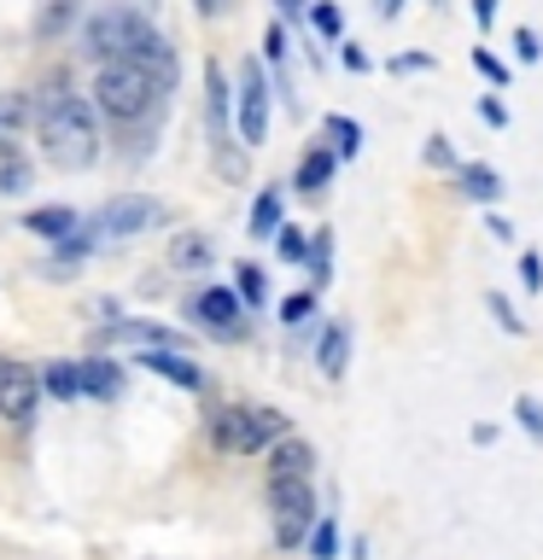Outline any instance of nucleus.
<instances>
[{
	"label": "nucleus",
	"mask_w": 543,
	"mask_h": 560,
	"mask_svg": "<svg viewBox=\"0 0 543 560\" xmlns=\"http://www.w3.org/2000/svg\"><path fill=\"white\" fill-rule=\"evenodd\" d=\"M82 42H88V59H100V65H147V70H158V77H175V52H170V42L158 35L147 18H140L135 7H105V12H94L88 18V30H82Z\"/></svg>",
	"instance_id": "1"
},
{
	"label": "nucleus",
	"mask_w": 543,
	"mask_h": 560,
	"mask_svg": "<svg viewBox=\"0 0 543 560\" xmlns=\"http://www.w3.org/2000/svg\"><path fill=\"white\" fill-rule=\"evenodd\" d=\"M42 152L53 170H88L100 158V129H94V105L82 94H59L42 112Z\"/></svg>",
	"instance_id": "2"
},
{
	"label": "nucleus",
	"mask_w": 543,
	"mask_h": 560,
	"mask_svg": "<svg viewBox=\"0 0 543 560\" xmlns=\"http://www.w3.org/2000/svg\"><path fill=\"white\" fill-rule=\"evenodd\" d=\"M170 94V82L158 77V70L147 65H100V77H94V105L105 117H117V122H140V117H152L158 105H164Z\"/></svg>",
	"instance_id": "3"
},
{
	"label": "nucleus",
	"mask_w": 543,
	"mask_h": 560,
	"mask_svg": "<svg viewBox=\"0 0 543 560\" xmlns=\"http://www.w3.org/2000/svg\"><path fill=\"white\" fill-rule=\"evenodd\" d=\"M210 438H217V450L228 455H257V450H275L280 438H287V415L280 409H263V402H252V409H222L217 420H210Z\"/></svg>",
	"instance_id": "4"
},
{
	"label": "nucleus",
	"mask_w": 543,
	"mask_h": 560,
	"mask_svg": "<svg viewBox=\"0 0 543 560\" xmlns=\"http://www.w3.org/2000/svg\"><path fill=\"white\" fill-rule=\"evenodd\" d=\"M269 514H275V542L280 549H304L322 508H315L310 479H269Z\"/></svg>",
	"instance_id": "5"
},
{
	"label": "nucleus",
	"mask_w": 543,
	"mask_h": 560,
	"mask_svg": "<svg viewBox=\"0 0 543 560\" xmlns=\"http://www.w3.org/2000/svg\"><path fill=\"white\" fill-rule=\"evenodd\" d=\"M234 100H240V105H234L240 140H245V147H263V140H269V77H263L257 59L240 65V94H234Z\"/></svg>",
	"instance_id": "6"
},
{
	"label": "nucleus",
	"mask_w": 543,
	"mask_h": 560,
	"mask_svg": "<svg viewBox=\"0 0 543 560\" xmlns=\"http://www.w3.org/2000/svg\"><path fill=\"white\" fill-rule=\"evenodd\" d=\"M205 112H210V147H217V170L240 175V152H228V77L222 65H205Z\"/></svg>",
	"instance_id": "7"
},
{
	"label": "nucleus",
	"mask_w": 543,
	"mask_h": 560,
	"mask_svg": "<svg viewBox=\"0 0 543 560\" xmlns=\"http://www.w3.org/2000/svg\"><path fill=\"white\" fill-rule=\"evenodd\" d=\"M35 397H42V380H35L24 362H0V420L30 427V420H35Z\"/></svg>",
	"instance_id": "8"
},
{
	"label": "nucleus",
	"mask_w": 543,
	"mask_h": 560,
	"mask_svg": "<svg viewBox=\"0 0 543 560\" xmlns=\"http://www.w3.org/2000/svg\"><path fill=\"white\" fill-rule=\"evenodd\" d=\"M158 222V205L152 199H140V192H129V199H112L94 217V228L100 234H112V240H129V234H140V228H152Z\"/></svg>",
	"instance_id": "9"
},
{
	"label": "nucleus",
	"mask_w": 543,
	"mask_h": 560,
	"mask_svg": "<svg viewBox=\"0 0 543 560\" xmlns=\"http://www.w3.org/2000/svg\"><path fill=\"white\" fill-rule=\"evenodd\" d=\"M199 322H210V332L217 339H240V298L228 292V287H210V292H199Z\"/></svg>",
	"instance_id": "10"
},
{
	"label": "nucleus",
	"mask_w": 543,
	"mask_h": 560,
	"mask_svg": "<svg viewBox=\"0 0 543 560\" xmlns=\"http://www.w3.org/2000/svg\"><path fill=\"white\" fill-rule=\"evenodd\" d=\"M140 368L158 380H170V385H182V392H199L205 374H199V362L193 357H175V350H140Z\"/></svg>",
	"instance_id": "11"
},
{
	"label": "nucleus",
	"mask_w": 543,
	"mask_h": 560,
	"mask_svg": "<svg viewBox=\"0 0 543 560\" xmlns=\"http://www.w3.org/2000/svg\"><path fill=\"white\" fill-rule=\"evenodd\" d=\"M310 467H315V450L292 432L269 450V479H310Z\"/></svg>",
	"instance_id": "12"
},
{
	"label": "nucleus",
	"mask_w": 543,
	"mask_h": 560,
	"mask_svg": "<svg viewBox=\"0 0 543 560\" xmlns=\"http://www.w3.org/2000/svg\"><path fill=\"white\" fill-rule=\"evenodd\" d=\"M345 362H350V327L345 322H327L322 327V345H315V368H322L327 380H339Z\"/></svg>",
	"instance_id": "13"
},
{
	"label": "nucleus",
	"mask_w": 543,
	"mask_h": 560,
	"mask_svg": "<svg viewBox=\"0 0 543 560\" xmlns=\"http://www.w3.org/2000/svg\"><path fill=\"white\" fill-rule=\"evenodd\" d=\"M455 187H462L473 205H497L502 199V175L490 164H462V170H455Z\"/></svg>",
	"instance_id": "14"
},
{
	"label": "nucleus",
	"mask_w": 543,
	"mask_h": 560,
	"mask_svg": "<svg viewBox=\"0 0 543 560\" xmlns=\"http://www.w3.org/2000/svg\"><path fill=\"white\" fill-rule=\"evenodd\" d=\"M333 170H339V158H333L327 147H310L304 158H298V192H310V199H315V192L333 182Z\"/></svg>",
	"instance_id": "15"
},
{
	"label": "nucleus",
	"mask_w": 543,
	"mask_h": 560,
	"mask_svg": "<svg viewBox=\"0 0 543 560\" xmlns=\"http://www.w3.org/2000/svg\"><path fill=\"white\" fill-rule=\"evenodd\" d=\"M77 380H82V392H88V397H117V392H123V368H117V362H105V357L82 362V368H77Z\"/></svg>",
	"instance_id": "16"
},
{
	"label": "nucleus",
	"mask_w": 543,
	"mask_h": 560,
	"mask_svg": "<svg viewBox=\"0 0 543 560\" xmlns=\"http://www.w3.org/2000/svg\"><path fill=\"white\" fill-rule=\"evenodd\" d=\"M322 129H327V140H333V158H357V152H362V122H357V117H339V112H333Z\"/></svg>",
	"instance_id": "17"
},
{
	"label": "nucleus",
	"mask_w": 543,
	"mask_h": 560,
	"mask_svg": "<svg viewBox=\"0 0 543 560\" xmlns=\"http://www.w3.org/2000/svg\"><path fill=\"white\" fill-rule=\"evenodd\" d=\"M24 228H30V234H42V240H65L70 228H77V217H70L65 205H47V210H30Z\"/></svg>",
	"instance_id": "18"
},
{
	"label": "nucleus",
	"mask_w": 543,
	"mask_h": 560,
	"mask_svg": "<svg viewBox=\"0 0 543 560\" xmlns=\"http://www.w3.org/2000/svg\"><path fill=\"white\" fill-rule=\"evenodd\" d=\"M333 280V234L327 228H315L310 234V292H322Z\"/></svg>",
	"instance_id": "19"
},
{
	"label": "nucleus",
	"mask_w": 543,
	"mask_h": 560,
	"mask_svg": "<svg viewBox=\"0 0 543 560\" xmlns=\"http://www.w3.org/2000/svg\"><path fill=\"white\" fill-rule=\"evenodd\" d=\"M280 228H287V222H280V192H275V187H263V192H257V205H252V234H257V240H275Z\"/></svg>",
	"instance_id": "20"
},
{
	"label": "nucleus",
	"mask_w": 543,
	"mask_h": 560,
	"mask_svg": "<svg viewBox=\"0 0 543 560\" xmlns=\"http://www.w3.org/2000/svg\"><path fill=\"white\" fill-rule=\"evenodd\" d=\"M170 262H175V269H205V262H210V240L205 234H175Z\"/></svg>",
	"instance_id": "21"
},
{
	"label": "nucleus",
	"mask_w": 543,
	"mask_h": 560,
	"mask_svg": "<svg viewBox=\"0 0 543 560\" xmlns=\"http://www.w3.org/2000/svg\"><path fill=\"white\" fill-rule=\"evenodd\" d=\"M18 122H24V100L7 94V100H0V158H7V164L18 152Z\"/></svg>",
	"instance_id": "22"
},
{
	"label": "nucleus",
	"mask_w": 543,
	"mask_h": 560,
	"mask_svg": "<svg viewBox=\"0 0 543 560\" xmlns=\"http://www.w3.org/2000/svg\"><path fill=\"white\" fill-rule=\"evenodd\" d=\"M333 555H339V520L322 514L315 532H310V560H333Z\"/></svg>",
	"instance_id": "23"
},
{
	"label": "nucleus",
	"mask_w": 543,
	"mask_h": 560,
	"mask_svg": "<svg viewBox=\"0 0 543 560\" xmlns=\"http://www.w3.org/2000/svg\"><path fill=\"white\" fill-rule=\"evenodd\" d=\"M234 280H240V304H263V298H269V280H263L257 262H240Z\"/></svg>",
	"instance_id": "24"
},
{
	"label": "nucleus",
	"mask_w": 543,
	"mask_h": 560,
	"mask_svg": "<svg viewBox=\"0 0 543 560\" xmlns=\"http://www.w3.org/2000/svg\"><path fill=\"white\" fill-rule=\"evenodd\" d=\"M310 24H315V35H327V42H339L345 18H339V7H333V0H315V7H310Z\"/></svg>",
	"instance_id": "25"
},
{
	"label": "nucleus",
	"mask_w": 543,
	"mask_h": 560,
	"mask_svg": "<svg viewBox=\"0 0 543 560\" xmlns=\"http://www.w3.org/2000/svg\"><path fill=\"white\" fill-rule=\"evenodd\" d=\"M47 392H53V397H77V392H82L77 368H70V362H47Z\"/></svg>",
	"instance_id": "26"
},
{
	"label": "nucleus",
	"mask_w": 543,
	"mask_h": 560,
	"mask_svg": "<svg viewBox=\"0 0 543 560\" xmlns=\"http://www.w3.org/2000/svg\"><path fill=\"white\" fill-rule=\"evenodd\" d=\"M473 70H480V77H490L497 88H508V77H515V70H508V65H502L490 47H473Z\"/></svg>",
	"instance_id": "27"
},
{
	"label": "nucleus",
	"mask_w": 543,
	"mask_h": 560,
	"mask_svg": "<svg viewBox=\"0 0 543 560\" xmlns=\"http://www.w3.org/2000/svg\"><path fill=\"white\" fill-rule=\"evenodd\" d=\"M275 245H280V257H287V262H304L310 257V234H304V228H280Z\"/></svg>",
	"instance_id": "28"
},
{
	"label": "nucleus",
	"mask_w": 543,
	"mask_h": 560,
	"mask_svg": "<svg viewBox=\"0 0 543 560\" xmlns=\"http://www.w3.org/2000/svg\"><path fill=\"white\" fill-rule=\"evenodd\" d=\"M515 420L543 444V402H538V397H515Z\"/></svg>",
	"instance_id": "29"
},
{
	"label": "nucleus",
	"mask_w": 543,
	"mask_h": 560,
	"mask_svg": "<svg viewBox=\"0 0 543 560\" xmlns=\"http://www.w3.org/2000/svg\"><path fill=\"white\" fill-rule=\"evenodd\" d=\"M310 315H315V292H292L287 304H280V322H287V327L310 322Z\"/></svg>",
	"instance_id": "30"
},
{
	"label": "nucleus",
	"mask_w": 543,
	"mask_h": 560,
	"mask_svg": "<svg viewBox=\"0 0 543 560\" xmlns=\"http://www.w3.org/2000/svg\"><path fill=\"white\" fill-rule=\"evenodd\" d=\"M420 158H427L432 170H462V164H455V152H450V140H444V135H427V147H420Z\"/></svg>",
	"instance_id": "31"
},
{
	"label": "nucleus",
	"mask_w": 543,
	"mask_h": 560,
	"mask_svg": "<svg viewBox=\"0 0 543 560\" xmlns=\"http://www.w3.org/2000/svg\"><path fill=\"white\" fill-rule=\"evenodd\" d=\"M490 315H497V322H502V332H515V339H520V332H525V322H520V310L508 304L502 292H490Z\"/></svg>",
	"instance_id": "32"
},
{
	"label": "nucleus",
	"mask_w": 543,
	"mask_h": 560,
	"mask_svg": "<svg viewBox=\"0 0 543 560\" xmlns=\"http://www.w3.org/2000/svg\"><path fill=\"white\" fill-rule=\"evenodd\" d=\"M520 287L525 292H543V257L538 252H520Z\"/></svg>",
	"instance_id": "33"
},
{
	"label": "nucleus",
	"mask_w": 543,
	"mask_h": 560,
	"mask_svg": "<svg viewBox=\"0 0 543 560\" xmlns=\"http://www.w3.org/2000/svg\"><path fill=\"white\" fill-rule=\"evenodd\" d=\"M409 70H432V52H397L392 77H409Z\"/></svg>",
	"instance_id": "34"
},
{
	"label": "nucleus",
	"mask_w": 543,
	"mask_h": 560,
	"mask_svg": "<svg viewBox=\"0 0 543 560\" xmlns=\"http://www.w3.org/2000/svg\"><path fill=\"white\" fill-rule=\"evenodd\" d=\"M480 117L490 122V129H508V105H502L497 94H485V100H480Z\"/></svg>",
	"instance_id": "35"
},
{
	"label": "nucleus",
	"mask_w": 543,
	"mask_h": 560,
	"mask_svg": "<svg viewBox=\"0 0 543 560\" xmlns=\"http://www.w3.org/2000/svg\"><path fill=\"white\" fill-rule=\"evenodd\" d=\"M263 52H269L275 65H287V30H280V24H269V35H263Z\"/></svg>",
	"instance_id": "36"
},
{
	"label": "nucleus",
	"mask_w": 543,
	"mask_h": 560,
	"mask_svg": "<svg viewBox=\"0 0 543 560\" xmlns=\"http://www.w3.org/2000/svg\"><path fill=\"white\" fill-rule=\"evenodd\" d=\"M515 52H520L525 65H532V59H543V42H538L532 30H515Z\"/></svg>",
	"instance_id": "37"
},
{
	"label": "nucleus",
	"mask_w": 543,
	"mask_h": 560,
	"mask_svg": "<svg viewBox=\"0 0 543 560\" xmlns=\"http://www.w3.org/2000/svg\"><path fill=\"white\" fill-rule=\"evenodd\" d=\"M339 59H345V70H357V77H362V70H374V59H368V52H362L357 42H345V52H339Z\"/></svg>",
	"instance_id": "38"
},
{
	"label": "nucleus",
	"mask_w": 543,
	"mask_h": 560,
	"mask_svg": "<svg viewBox=\"0 0 543 560\" xmlns=\"http://www.w3.org/2000/svg\"><path fill=\"white\" fill-rule=\"evenodd\" d=\"M24 182H30L24 164H7V170H0V192H24Z\"/></svg>",
	"instance_id": "39"
},
{
	"label": "nucleus",
	"mask_w": 543,
	"mask_h": 560,
	"mask_svg": "<svg viewBox=\"0 0 543 560\" xmlns=\"http://www.w3.org/2000/svg\"><path fill=\"white\" fill-rule=\"evenodd\" d=\"M497 12H502V0H473V18H480V24H497Z\"/></svg>",
	"instance_id": "40"
},
{
	"label": "nucleus",
	"mask_w": 543,
	"mask_h": 560,
	"mask_svg": "<svg viewBox=\"0 0 543 560\" xmlns=\"http://www.w3.org/2000/svg\"><path fill=\"white\" fill-rule=\"evenodd\" d=\"M485 234L490 240H515V228H508V217H485Z\"/></svg>",
	"instance_id": "41"
},
{
	"label": "nucleus",
	"mask_w": 543,
	"mask_h": 560,
	"mask_svg": "<svg viewBox=\"0 0 543 560\" xmlns=\"http://www.w3.org/2000/svg\"><path fill=\"white\" fill-rule=\"evenodd\" d=\"M397 12H403V0H374V18H385V24H392Z\"/></svg>",
	"instance_id": "42"
},
{
	"label": "nucleus",
	"mask_w": 543,
	"mask_h": 560,
	"mask_svg": "<svg viewBox=\"0 0 543 560\" xmlns=\"http://www.w3.org/2000/svg\"><path fill=\"white\" fill-rule=\"evenodd\" d=\"M280 12H287V18H304V0H280Z\"/></svg>",
	"instance_id": "43"
},
{
	"label": "nucleus",
	"mask_w": 543,
	"mask_h": 560,
	"mask_svg": "<svg viewBox=\"0 0 543 560\" xmlns=\"http://www.w3.org/2000/svg\"><path fill=\"white\" fill-rule=\"evenodd\" d=\"M222 7V0H199V12H217Z\"/></svg>",
	"instance_id": "44"
},
{
	"label": "nucleus",
	"mask_w": 543,
	"mask_h": 560,
	"mask_svg": "<svg viewBox=\"0 0 543 560\" xmlns=\"http://www.w3.org/2000/svg\"><path fill=\"white\" fill-rule=\"evenodd\" d=\"M432 7H444V0H432Z\"/></svg>",
	"instance_id": "45"
}]
</instances>
